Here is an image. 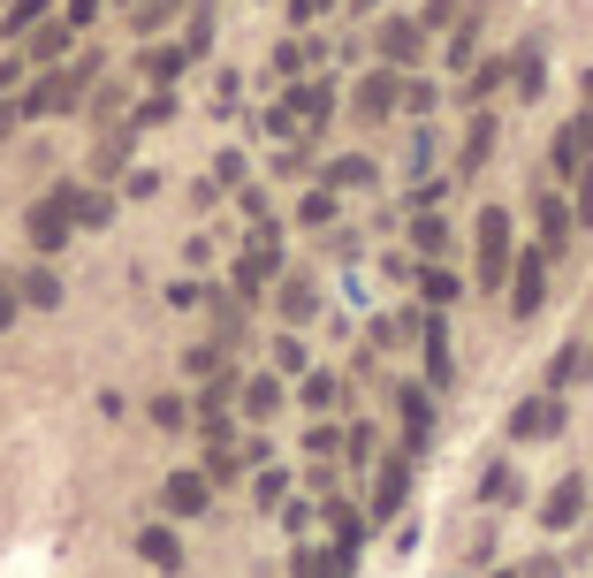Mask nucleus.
Returning a JSON list of instances; mask_svg holds the SVG:
<instances>
[{
    "instance_id": "10",
    "label": "nucleus",
    "mask_w": 593,
    "mask_h": 578,
    "mask_svg": "<svg viewBox=\"0 0 593 578\" xmlns=\"http://www.w3.org/2000/svg\"><path fill=\"white\" fill-rule=\"evenodd\" d=\"M593 152V115H579V123H563V138H556V175H579Z\"/></svg>"
},
{
    "instance_id": "32",
    "label": "nucleus",
    "mask_w": 593,
    "mask_h": 578,
    "mask_svg": "<svg viewBox=\"0 0 593 578\" xmlns=\"http://www.w3.org/2000/svg\"><path fill=\"white\" fill-rule=\"evenodd\" d=\"M275 69H282V77H296V69H312V46H275Z\"/></svg>"
},
{
    "instance_id": "18",
    "label": "nucleus",
    "mask_w": 593,
    "mask_h": 578,
    "mask_svg": "<svg viewBox=\"0 0 593 578\" xmlns=\"http://www.w3.org/2000/svg\"><path fill=\"white\" fill-rule=\"evenodd\" d=\"M327 107H335V92H327V84H296V92H290V115H296V123H319Z\"/></svg>"
},
{
    "instance_id": "4",
    "label": "nucleus",
    "mask_w": 593,
    "mask_h": 578,
    "mask_svg": "<svg viewBox=\"0 0 593 578\" xmlns=\"http://www.w3.org/2000/svg\"><path fill=\"white\" fill-rule=\"evenodd\" d=\"M540 267H548L540 252H525V259L510 267V312H518V320H533V312H540V297H548V275H540Z\"/></svg>"
},
{
    "instance_id": "36",
    "label": "nucleus",
    "mask_w": 593,
    "mask_h": 578,
    "mask_svg": "<svg viewBox=\"0 0 593 578\" xmlns=\"http://www.w3.org/2000/svg\"><path fill=\"white\" fill-rule=\"evenodd\" d=\"M123 160H130V138H107V144H100V175H115Z\"/></svg>"
},
{
    "instance_id": "26",
    "label": "nucleus",
    "mask_w": 593,
    "mask_h": 578,
    "mask_svg": "<svg viewBox=\"0 0 593 578\" xmlns=\"http://www.w3.org/2000/svg\"><path fill=\"white\" fill-rule=\"evenodd\" d=\"M236 472H244V456H236L229 441H213V456H206V479L221 487V479H236Z\"/></svg>"
},
{
    "instance_id": "40",
    "label": "nucleus",
    "mask_w": 593,
    "mask_h": 578,
    "mask_svg": "<svg viewBox=\"0 0 593 578\" xmlns=\"http://www.w3.org/2000/svg\"><path fill=\"white\" fill-rule=\"evenodd\" d=\"M579 221H593V167L579 175Z\"/></svg>"
},
{
    "instance_id": "15",
    "label": "nucleus",
    "mask_w": 593,
    "mask_h": 578,
    "mask_svg": "<svg viewBox=\"0 0 593 578\" xmlns=\"http://www.w3.org/2000/svg\"><path fill=\"white\" fill-rule=\"evenodd\" d=\"M404 487H411V472H404V464H388V472L373 479V518H396V510H404Z\"/></svg>"
},
{
    "instance_id": "11",
    "label": "nucleus",
    "mask_w": 593,
    "mask_h": 578,
    "mask_svg": "<svg viewBox=\"0 0 593 578\" xmlns=\"http://www.w3.org/2000/svg\"><path fill=\"white\" fill-rule=\"evenodd\" d=\"M419 343H427V381L449 389V381H456V366H449V327L442 320H419Z\"/></svg>"
},
{
    "instance_id": "1",
    "label": "nucleus",
    "mask_w": 593,
    "mask_h": 578,
    "mask_svg": "<svg viewBox=\"0 0 593 578\" xmlns=\"http://www.w3.org/2000/svg\"><path fill=\"white\" fill-rule=\"evenodd\" d=\"M510 267H518V259H510V213L487 206V213H479V289H502Z\"/></svg>"
},
{
    "instance_id": "41",
    "label": "nucleus",
    "mask_w": 593,
    "mask_h": 578,
    "mask_svg": "<svg viewBox=\"0 0 593 578\" xmlns=\"http://www.w3.org/2000/svg\"><path fill=\"white\" fill-rule=\"evenodd\" d=\"M8 84H15V61H0V92H8Z\"/></svg>"
},
{
    "instance_id": "38",
    "label": "nucleus",
    "mask_w": 593,
    "mask_h": 578,
    "mask_svg": "<svg viewBox=\"0 0 593 578\" xmlns=\"http://www.w3.org/2000/svg\"><path fill=\"white\" fill-rule=\"evenodd\" d=\"M92 15H100V0H69V31H84Z\"/></svg>"
},
{
    "instance_id": "30",
    "label": "nucleus",
    "mask_w": 593,
    "mask_h": 578,
    "mask_svg": "<svg viewBox=\"0 0 593 578\" xmlns=\"http://www.w3.org/2000/svg\"><path fill=\"white\" fill-rule=\"evenodd\" d=\"M419 289H427V304H449V297H456V275H442V267H419Z\"/></svg>"
},
{
    "instance_id": "13",
    "label": "nucleus",
    "mask_w": 593,
    "mask_h": 578,
    "mask_svg": "<svg viewBox=\"0 0 593 578\" xmlns=\"http://www.w3.org/2000/svg\"><path fill=\"white\" fill-rule=\"evenodd\" d=\"M396 100H404V92H396V77H388V69L358 84V115H365V123H381V115H396Z\"/></svg>"
},
{
    "instance_id": "23",
    "label": "nucleus",
    "mask_w": 593,
    "mask_h": 578,
    "mask_svg": "<svg viewBox=\"0 0 593 578\" xmlns=\"http://www.w3.org/2000/svg\"><path fill=\"white\" fill-rule=\"evenodd\" d=\"M327 183H335V190H365V183H373V160H335Z\"/></svg>"
},
{
    "instance_id": "34",
    "label": "nucleus",
    "mask_w": 593,
    "mask_h": 578,
    "mask_svg": "<svg viewBox=\"0 0 593 578\" xmlns=\"http://www.w3.org/2000/svg\"><path fill=\"white\" fill-rule=\"evenodd\" d=\"M38 15H46V0H15V8H8V23H0V31H31V23H38Z\"/></svg>"
},
{
    "instance_id": "5",
    "label": "nucleus",
    "mask_w": 593,
    "mask_h": 578,
    "mask_svg": "<svg viewBox=\"0 0 593 578\" xmlns=\"http://www.w3.org/2000/svg\"><path fill=\"white\" fill-rule=\"evenodd\" d=\"M556 427H563V404H556V396H525V404L510 412V434H518V441H548Z\"/></svg>"
},
{
    "instance_id": "21",
    "label": "nucleus",
    "mask_w": 593,
    "mask_h": 578,
    "mask_svg": "<svg viewBox=\"0 0 593 578\" xmlns=\"http://www.w3.org/2000/svg\"><path fill=\"white\" fill-rule=\"evenodd\" d=\"M244 412H252V419H275V412H282V381H252V389H244Z\"/></svg>"
},
{
    "instance_id": "17",
    "label": "nucleus",
    "mask_w": 593,
    "mask_h": 578,
    "mask_svg": "<svg viewBox=\"0 0 593 578\" xmlns=\"http://www.w3.org/2000/svg\"><path fill=\"white\" fill-rule=\"evenodd\" d=\"M183 69H190V46H152V54H146V77H152V84H175Z\"/></svg>"
},
{
    "instance_id": "31",
    "label": "nucleus",
    "mask_w": 593,
    "mask_h": 578,
    "mask_svg": "<svg viewBox=\"0 0 593 578\" xmlns=\"http://www.w3.org/2000/svg\"><path fill=\"white\" fill-rule=\"evenodd\" d=\"M183 419H190L183 396H152V427H183Z\"/></svg>"
},
{
    "instance_id": "8",
    "label": "nucleus",
    "mask_w": 593,
    "mask_h": 578,
    "mask_svg": "<svg viewBox=\"0 0 593 578\" xmlns=\"http://www.w3.org/2000/svg\"><path fill=\"white\" fill-rule=\"evenodd\" d=\"M579 518H586V479H556V495L540 502V525L563 533V525H579Z\"/></svg>"
},
{
    "instance_id": "6",
    "label": "nucleus",
    "mask_w": 593,
    "mask_h": 578,
    "mask_svg": "<svg viewBox=\"0 0 593 578\" xmlns=\"http://www.w3.org/2000/svg\"><path fill=\"white\" fill-rule=\"evenodd\" d=\"M61 206H69L77 229H107V221H115V198H107V190H77V183H61Z\"/></svg>"
},
{
    "instance_id": "39",
    "label": "nucleus",
    "mask_w": 593,
    "mask_h": 578,
    "mask_svg": "<svg viewBox=\"0 0 593 578\" xmlns=\"http://www.w3.org/2000/svg\"><path fill=\"white\" fill-rule=\"evenodd\" d=\"M15 312H23V297H15V282H0V327H8Z\"/></svg>"
},
{
    "instance_id": "14",
    "label": "nucleus",
    "mask_w": 593,
    "mask_h": 578,
    "mask_svg": "<svg viewBox=\"0 0 593 578\" xmlns=\"http://www.w3.org/2000/svg\"><path fill=\"white\" fill-rule=\"evenodd\" d=\"M381 54H388V61H411V54H419V23H411V15H388V23H381Z\"/></svg>"
},
{
    "instance_id": "24",
    "label": "nucleus",
    "mask_w": 593,
    "mask_h": 578,
    "mask_svg": "<svg viewBox=\"0 0 593 578\" xmlns=\"http://www.w3.org/2000/svg\"><path fill=\"white\" fill-rule=\"evenodd\" d=\"M487 152H495V115H472V138H464V160L479 167Z\"/></svg>"
},
{
    "instance_id": "37",
    "label": "nucleus",
    "mask_w": 593,
    "mask_h": 578,
    "mask_svg": "<svg viewBox=\"0 0 593 578\" xmlns=\"http://www.w3.org/2000/svg\"><path fill=\"white\" fill-rule=\"evenodd\" d=\"M167 115H175V100H167V92H152L146 107H138V123H146V130H152V123H167Z\"/></svg>"
},
{
    "instance_id": "19",
    "label": "nucleus",
    "mask_w": 593,
    "mask_h": 578,
    "mask_svg": "<svg viewBox=\"0 0 593 578\" xmlns=\"http://www.w3.org/2000/svg\"><path fill=\"white\" fill-rule=\"evenodd\" d=\"M15 297H23V304H46V312H54V304H61V275H23V282H15Z\"/></svg>"
},
{
    "instance_id": "33",
    "label": "nucleus",
    "mask_w": 593,
    "mask_h": 578,
    "mask_svg": "<svg viewBox=\"0 0 593 578\" xmlns=\"http://www.w3.org/2000/svg\"><path fill=\"white\" fill-rule=\"evenodd\" d=\"M69 54V23H54V31H38V61H61Z\"/></svg>"
},
{
    "instance_id": "9",
    "label": "nucleus",
    "mask_w": 593,
    "mask_h": 578,
    "mask_svg": "<svg viewBox=\"0 0 593 578\" xmlns=\"http://www.w3.org/2000/svg\"><path fill=\"white\" fill-rule=\"evenodd\" d=\"M396 412H404L411 449H427V441H434V396H427V389H396Z\"/></svg>"
},
{
    "instance_id": "7",
    "label": "nucleus",
    "mask_w": 593,
    "mask_h": 578,
    "mask_svg": "<svg viewBox=\"0 0 593 578\" xmlns=\"http://www.w3.org/2000/svg\"><path fill=\"white\" fill-rule=\"evenodd\" d=\"M533 221H540V259H556V252H563V236H571V206L540 190V198H533Z\"/></svg>"
},
{
    "instance_id": "35",
    "label": "nucleus",
    "mask_w": 593,
    "mask_h": 578,
    "mask_svg": "<svg viewBox=\"0 0 593 578\" xmlns=\"http://www.w3.org/2000/svg\"><path fill=\"white\" fill-rule=\"evenodd\" d=\"M296 213H304V221H312V229H319V221H335V198H327V190H312V198H304V206H296Z\"/></svg>"
},
{
    "instance_id": "20",
    "label": "nucleus",
    "mask_w": 593,
    "mask_h": 578,
    "mask_svg": "<svg viewBox=\"0 0 593 578\" xmlns=\"http://www.w3.org/2000/svg\"><path fill=\"white\" fill-rule=\"evenodd\" d=\"M510 77H518V92H525V100H533V92H540V84H548V61H540V54H533V46H525V54H518V61H510Z\"/></svg>"
},
{
    "instance_id": "28",
    "label": "nucleus",
    "mask_w": 593,
    "mask_h": 578,
    "mask_svg": "<svg viewBox=\"0 0 593 578\" xmlns=\"http://www.w3.org/2000/svg\"><path fill=\"white\" fill-rule=\"evenodd\" d=\"M411 244H419L427 259H442V252H449V229H442V221H434V213H427V221L411 229Z\"/></svg>"
},
{
    "instance_id": "12",
    "label": "nucleus",
    "mask_w": 593,
    "mask_h": 578,
    "mask_svg": "<svg viewBox=\"0 0 593 578\" xmlns=\"http://www.w3.org/2000/svg\"><path fill=\"white\" fill-rule=\"evenodd\" d=\"M138 556H146L152 571H183V541H175L167 525H146V533H138Z\"/></svg>"
},
{
    "instance_id": "22",
    "label": "nucleus",
    "mask_w": 593,
    "mask_h": 578,
    "mask_svg": "<svg viewBox=\"0 0 593 578\" xmlns=\"http://www.w3.org/2000/svg\"><path fill=\"white\" fill-rule=\"evenodd\" d=\"M290 571H296V578H342V564H335V548H327V556H319V548H296Z\"/></svg>"
},
{
    "instance_id": "29",
    "label": "nucleus",
    "mask_w": 593,
    "mask_h": 578,
    "mask_svg": "<svg viewBox=\"0 0 593 578\" xmlns=\"http://www.w3.org/2000/svg\"><path fill=\"white\" fill-rule=\"evenodd\" d=\"M579 373H586V350H579V343H571V350H563V358H556V373H548V389H571V381H579Z\"/></svg>"
},
{
    "instance_id": "25",
    "label": "nucleus",
    "mask_w": 593,
    "mask_h": 578,
    "mask_svg": "<svg viewBox=\"0 0 593 578\" xmlns=\"http://www.w3.org/2000/svg\"><path fill=\"white\" fill-rule=\"evenodd\" d=\"M335 396H342V381H335V373H304V404H312V412H327Z\"/></svg>"
},
{
    "instance_id": "27",
    "label": "nucleus",
    "mask_w": 593,
    "mask_h": 578,
    "mask_svg": "<svg viewBox=\"0 0 593 578\" xmlns=\"http://www.w3.org/2000/svg\"><path fill=\"white\" fill-rule=\"evenodd\" d=\"M479 495H487V502H510V495H518L510 464H487V472H479Z\"/></svg>"
},
{
    "instance_id": "16",
    "label": "nucleus",
    "mask_w": 593,
    "mask_h": 578,
    "mask_svg": "<svg viewBox=\"0 0 593 578\" xmlns=\"http://www.w3.org/2000/svg\"><path fill=\"white\" fill-rule=\"evenodd\" d=\"M312 312H319V289L304 282V275H290V282H282V320H296V327H304Z\"/></svg>"
},
{
    "instance_id": "3",
    "label": "nucleus",
    "mask_w": 593,
    "mask_h": 578,
    "mask_svg": "<svg viewBox=\"0 0 593 578\" xmlns=\"http://www.w3.org/2000/svg\"><path fill=\"white\" fill-rule=\"evenodd\" d=\"M206 502H213V479L206 472H167V487H160V510L167 518H198Z\"/></svg>"
},
{
    "instance_id": "2",
    "label": "nucleus",
    "mask_w": 593,
    "mask_h": 578,
    "mask_svg": "<svg viewBox=\"0 0 593 578\" xmlns=\"http://www.w3.org/2000/svg\"><path fill=\"white\" fill-rule=\"evenodd\" d=\"M23 229H31V244H38V252H61V244L77 236V221H69V206H61V190H54V198H38V206L23 213Z\"/></svg>"
}]
</instances>
